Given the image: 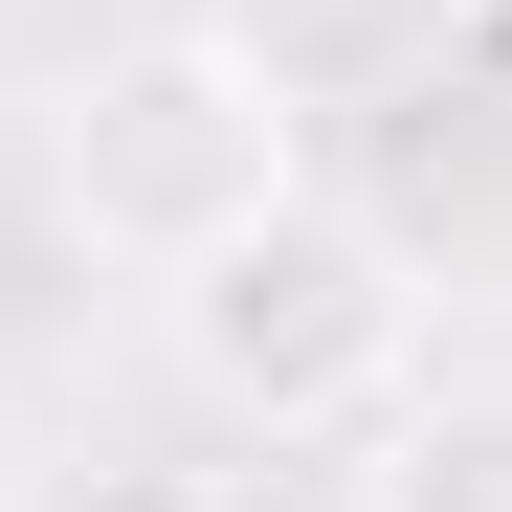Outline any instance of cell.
I'll list each match as a JSON object with an SVG mask.
<instances>
[{
  "mask_svg": "<svg viewBox=\"0 0 512 512\" xmlns=\"http://www.w3.org/2000/svg\"><path fill=\"white\" fill-rule=\"evenodd\" d=\"M156 312H179V379L223 423H268V446H357L423 379V268H401V223H357L334 179H290L268 223H223Z\"/></svg>",
  "mask_w": 512,
  "mask_h": 512,
  "instance_id": "1",
  "label": "cell"
},
{
  "mask_svg": "<svg viewBox=\"0 0 512 512\" xmlns=\"http://www.w3.org/2000/svg\"><path fill=\"white\" fill-rule=\"evenodd\" d=\"M312 179V112L245 67L223 23H156V45H112L90 90L45 112V201H67V245L90 268H134V290H179L223 223H268Z\"/></svg>",
  "mask_w": 512,
  "mask_h": 512,
  "instance_id": "2",
  "label": "cell"
},
{
  "mask_svg": "<svg viewBox=\"0 0 512 512\" xmlns=\"http://www.w3.org/2000/svg\"><path fill=\"white\" fill-rule=\"evenodd\" d=\"M357 512H512V379H401L357 423Z\"/></svg>",
  "mask_w": 512,
  "mask_h": 512,
  "instance_id": "3",
  "label": "cell"
},
{
  "mask_svg": "<svg viewBox=\"0 0 512 512\" xmlns=\"http://www.w3.org/2000/svg\"><path fill=\"white\" fill-rule=\"evenodd\" d=\"M201 23L268 67L290 112H357V90H401V67L446 45V0H201Z\"/></svg>",
  "mask_w": 512,
  "mask_h": 512,
  "instance_id": "4",
  "label": "cell"
},
{
  "mask_svg": "<svg viewBox=\"0 0 512 512\" xmlns=\"http://www.w3.org/2000/svg\"><path fill=\"white\" fill-rule=\"evenodd\" d=\"M0 512H45V468H23V423H0Z\"/></svg>",
  "mask_w": 512,
  "mask_h": 512,
  "instance_id": "5",
  "label": "cell"
}]
</instances>
